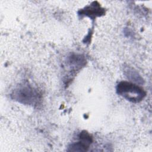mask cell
I'll use <instances>...</instances> for the list:
<instances>
[{"instance_id": "6da1fadb", "label": "cell", "mask_w": 152, "mask_h": 152, "mask_svg": "<svg viewBox=\"0 0 152 152\" xmlns=\"http://www.w3.org/2000/svg\"><path fill=\"white\" fill-rule=\"evenodd\" d=\"M117 93L132 103L141 102L146 95V92L140 86L126 81L119 83L116 87Z\"/></svg>"}, {"instance_id": "7a4b0ae2", "label": "cell", "mask_w": 152, "mask_h": 152, "mask_svg": "<svg viewBox=\"0 0 152 152\" xmlns=\"http://www.w3.org/2000/svg\"><path fill=\"white\" fill-rule=\"evenodd\" d=\"M36 96L37 94L34 91V90L28 87L20 88L14 94L18 101L27 104L34 103V101L37 100Z\"/></svg>"}, {"instance_id": "3957f363", "label": "cell", "mask_w": 152, "mask_h": 152, "mask_svg": "<svg viewBox=\"0 0 152 152\" xmlns=\"http://www.w3.org/2000/svg\"><path fill=\"white\" fill-rule=\"evenodd\" d=\"M80 140H81V141L71 145L70 147H69L70 151H84L87 150L89 144L91 142L90 136L86 131H84L81 134Z\"/></svg>"}, {"instance_id": "277c9868", "label": "cell", "mask_w": 152, "mask_h": 152, "mask_svg": "<svg viewBox=\"0 0 152 152\" xmlns=\"http://www.w3.org/2000/svg\"><path fill=\"white\" fill-rule=\"evenodd\" d=\"M125 74L126 77L131 80L138 83H142L143 80L138 73L131 67H126L125 69Z\"/></svg>"}, {"instance_id": "5b68a950", "label": "cell", "mask_w": 152, "mask_h": 152, "mask_svg": "<svg viewBox=\"0 0 152 152\" xmlns=\"http://www.w3.org/2000/svg\"><path fill=\"white\" fill-rule=\"evenodd\" d=\"M100 11H102V10H100L99 7L97 8L95 6H91L87 8H85V10H83V12L84 14H86V15L90 17L91 15H100V14H102Z\"/></svg>"}]
</instances>
